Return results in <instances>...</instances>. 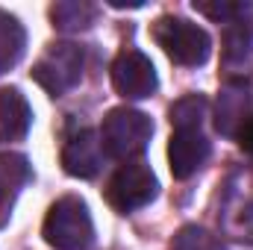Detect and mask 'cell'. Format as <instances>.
I'll return each mask as SVG.
<instances>
[{
    "label": "cell",
    "mask_w": 253,
    "mask_h": 250,
    "mask_svg": "<svg viewBox=\"0 0 253 250\" xmlns=\"http://www.w3.org/2000/svg\"><path fill=\"white\" fill-rule=\"evenodd\" d=\"M153 39L156 44L168 53V59L177 65H203L209 59V50H212V42H209V33L197 24H191L186 18H174V15H165L153 24Z\"/></svg>",
    "instance_id": "obj_3"
},
{
    "label": "cell",
    "mask_w": 253,
    "mask_h": 250,
    "mask_svg": "<svg viewBox=\"0 0 253 250\" xmlns=\"http://www.w3.org/2000/svg\"><path fill=\"white\" fill-rule=\"evenodd\" d=\"M33 124V109L18 88H0V141H21Z\"/></svg>",
    "instance_id": "obj_10"
},
{
    "label": "cell",
    "mask_w": 253,
    "mask_h": 250,
    "mask_svg": "<svg viewBox=\"0 0 253 250\" xmlns=\"http://www.w3.org/2000/svg\"><path fill=\"white\" fill-rule=\"evenodd\" d=\"M150 135H153L150 118L129 106L112 109L100 124L103 153H109L112 159H121V162H132L135 156H141L150 144Z\"/></svg>",
    "instance_id": "obj_2"
},
{
    "label": "cell",
    "mask_w": 253,
    "mask_h": 250,
    "mask_svg": "<svg viewBox=\"0 0 253 250\" xmlns=\"http://www.w3.org/2000/svg\"><path fill=\"white\" fill-rule=\"evenodd\" d=\"M24 47H27V33L21 21L0 9V74L18 65V59L24 56Z\"/></svg>",
    "instance_id": "obj_13"
},
{
    "label": "cell",
    "mask_w": 253,
    "mask_h": 250,
    "mask_svg": "<svg viewBox=\"0 0 253 250\" xmlns=\"http://www.w3.org/2000/svg\"><path fill=\"white\" fill-rule=\"evenodd\" d=\"M103 165V144H100V132L94 129H80L74 135H68L62 147V168L65 174L71 177H80V180H88L100 171Z\"/></svg>",
    "instance_id": "obj_8"
},
{
    "label": "cell",
    "mask_w": 253,
    "mask_h": 250,
    "mask_svg": "<svg viewBox=\"0 0 253 250\" xmlns=\"http://www.w3.org/2000/svg\"><path fill=\"white\" fill-rule=\"evenodd\" d=\"M156 191H159V183H156V174L150 171V165L141 159H132L112 174V180L106 186V200L118 212H135V209L147 206L156 197Z\"/></svg>",
    "instance_id": "obj_6"
},
{
    "label": "cell",
    "mask_w": 253,
    "mask_h": 250,
    "mask_svg": "<svg viewBox=\"0 0 253 250\" xmlns=\"http://www.w3.org/2000/svg\"><path fill=\"white\" fill-rule=\"evenodd\" d=\"M112 85L126 100H144L156 91V68L141 50H121L112 62Z\"/></svg>",
    "instance_id": "obj_7"
},
{
    "label": "cell",
    "mask_w": 253,
    "mask_h": 250,
    "mask_svg": "<svg viewBox=\"0 0 253 250\" xmlns=\"http://www.w3.org/2000/svg\"><path fill=\"white\" fill-rule=\"evenodd\" d=\"M251 50H253L251 27H248L245 21L230 24V27H227V36H224V59H227L230 65L245 62V59L251 56Z\"/></svg>",
    "instance_id": "obj_16"
},
{
    "label": "cell",
    "mask_w": 253,
    "mask_h": 250,
    "mask_svg": "<svg viewBox=\"0 0 253 250\" xmlns=\"http://www.w3.org/2000/svg\"><path fill=\"white\" fill-rule=\"evenodd\" d=\"M206 109H209V103L203 94H186L171 106V124H174V129H200Z\"/></svg>",
    "instance_id": "obj_15"
},
{
    "label": "cell",
    "mask_w": 253,
    "mask_h": 250,
    "mask_svg": "<svg viewBox=\"0 0 253 250\" xmlns=\"http://www.w3.org/2000/svg\"><path fill=\"white\" fill-rule=\"evenodd\" d=\"M33 168L21 153H0V227L6 224L18 191L30 183Z\"/></svg>",
    "instance_id": "obj_11"
},
{
    "label": "cell",
    "mask_w": 253,
    "mask_h": 250,
    "mask_svg": "<svg viewBox=\"0 0 253 250\" xmlns=\"http://www.w3.org/2000/svg\"><path fill=\"white\" fill-rule=\"evenodd\" d=\"M80 77H83V47L71 42L50 44L33 65V80L53 97L71 91L80 83Z\"/></svg>",
    "instance_id": "obj_5"
},
{
    "label": "cell",
    "mask_w": 253,
    "mask_h": 250,
    "mask_svg": "<svg viewBox=\"0 0 253 250\" xmlns=\"http://www.w3.org/2000/svg\"><path fill=\"white\" fill-rule=\"evenodd\" d=\"M50 21L56 30L62 33H77V30H85L91 27L94 21V6L91 3H80V0H65V3H56L50 9Z\"/></svg>",
    "instance_id": "obj_14"
},
{
    "label": "cell",
    "mask_w": 253,
    "mask_h": 250,
    "mask_svg": "<svg viewBox=\"0 0 253 250\" xmlns=\"http://www.w3.org/2000/svg\"><path fill=\"white\" fill-rule=\"evenodd\" d=\"M42 236L53 250H88L94 245V224L85 200L77 194L59 197L44 218Z\"/></svg>",
    "instance_id": "obj_1"
},
{
    "label": "cell",
    "mask_w": 253,
    "mask_h": 250,
    "mask_svg": "<svg viewBox=\"0 0 253 250\" xmlns=\"http://www.w3.org/2000/svg\"><path fill=\"white\" fill-rule=\"evenodd\" d=\"M218 224L230 239L253 242V168H239L221 188Z\"/></svg>",
    "instance_id": "obj_4"
},
{
    "label": "cell",
    "mask_w": 253,
    "mask_h": 250,
    "mask_svg": "<svg viewBox=\"0 0 253 250\" xmlns=\"http://www.w3.org/2000/svg\"><path fill=\"white\" fill-rule=\"evenodd\" d=\"M194 9H197L200 15L218 21V24H236L245 12H251L248 3H230V0H215V3H209V0H194Z\"/></svg>",
    "instance_id": "obj_18"
},
{
    "label": "cell",
    "mask_w": 253,
    "mask_h": 250,
    "mask_svg": "<svg viewBox=\"0 0 253 250\" xmlns=\"http://www.w3.org/2000/svg\"><path fill=\"white\" fill-rule=\"evenodd\" d=\"M236 141H239V147H242L248 156H253V115L236 129Z\"/></svg>",
    "instance_id": "obj_19"
},
{
    "label": "cell",
    "mask_w": 253,
    "mask_h": 250,
    "mask_svg": "<svg viewBox=\"0 0 253 250\" xmlns=\"http://www.w3.org/2000/svg\"><path fill=\"white\" fill-rule=\"evenodd\" d=\"M206 159H209V141L203 129H174L168 144V162L177 180H189L191 174H197Z\"/></svg>",
    "instance_id": "obj_9"
},
{
    "label": "cell",
    "mask_w": 253,
    "mask_h": 250,
    "mask_svg": "<svg viewBox=\"0 0 253 250\" xmlns=\"http://www.w3.org/2000/svg\"><path fill=\"white\" fill-rule=\"evenodd\" d=\"M171 250H227V248H224V242H221L218 236H212L209 230L189 224V227H183V230L174 236Z\"/></svg>",
    "instance_id": "obj_17"
},
{
    "label": "cell",
    "mask_w": 253,
    "mask_h": 250,
    "mask_svg": "<svg viewBox=\"0 0 253 250\" xmlns=\"http://www.w3.org/2000/svg\"><path fill=\"white\" fill-rule=\"evenodd\" d=\"M248 106H251L248 83H242V80L227 83L224 91H221V97H218V118H215L218 132H224V135H236V129L251 118Z\"/></svg>",
    "instance_id": "obj_12"
}]
</instances>
